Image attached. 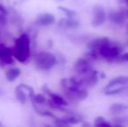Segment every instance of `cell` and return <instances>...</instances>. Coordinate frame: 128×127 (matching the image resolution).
Returning <instances> with one entry per match:
<instances>
[{
	"mask_svg": "<svg viewBox=\"0 0 128 127\" xmlns=\"http://www.w3.org/2000/svg\"><path fill=\"white\" fill-rule=\"evenodd\" d=\"M32 105H33L34 110L37 112V113L38 114V115L43 116V117L51 118V119H53L57 118L55 115H54V113H52V112H50V111L44 110V109H42V108H40L39 106H38V105H36V104H32Z\"/></svg>",
	"mask_w": 128,
	"mask_h": 127,
	"instance_id": "19",
	"label": "cell"
},
{
	"mask_svg": "<svg viewBox=\"0 0 128 127\" xmlns=\"http://www.w3.org/2000/svg\"><path fill=\"white\" fill-rule=\"evenodd\" d=\"M32 100V104H36V105H44V104H46V98L42 94H35L33 97L30 98Z\"/></svg>",
	"mask_w": 128,
	"mask_h": 127,
	"instance_id": "23",
	"label": "cell"
},
{
	"mask_svg": "<svg viewBox=\"0 0 128 127\" xmlns=\"http://www.w3.org/2000/svg\"><path fill=\"white\" fill-rule=\"evenodd\" d=\"M115 63H128V52H122L115 60Z\"/></svg>",
	"mask_w": 128,
	"mask_h": 127,
	"instance_id": "24",
	"label": "cell"
},
{
	"mask_svg": "<svg viewBox=\"0 0 128 127\" xmlns=\"http://www.w3.org/2000/svg\"><path fill=\"white\" fill-rule=\"evenodd\" d=\"M110 42H111V40L107 37H96V38L91 39V40L88 41L86 43V47H87L88 50H92V51H96L98 52V51L101 49L104 44H108Z\"/></svg>",
	"mask_w": 128,
	"mask_h": 127,
	"instance_id": "11",
	"label": "cell"
},
{
	"mask_svg": "<svg viewBox=\"0 0 128 127\" xmlns=\"http://www.w3.org/2000/svg\"><path fill=\"white\" fill-rule=\"evenodd\" d=\"M73 70L78 75V77H81L92 71L93 66L90 60H88L84 57H81V58H77V60L74 62Z\"/></svg>",
	"mask_w": 128,
	"mask_h": 127,
	"instance_id": "7",
	"label": "cell"
},
{
	"mask_svg": "<svg viewBox=\"0 0 128 127\" xmlns=\"http://www.w3.org/2000/svg\"><path fill=\"white\" fill-rule=\"evenodd\" d=\"M42 91L46 94V95L49 96V98H51L53 102H55L57 105H61V106H66V107L69 105V102L67 101V99H66V98H64L63 96L59 95V94L52 92V91L47 87V85L43 86Z\"/></svg>",
	"mask_w": 128,
	"mask_h": 127,
	"instance_id": "12",
	"label": "cell"
},
{
	"mask_svg": "<svg viewBox=\"0 0 128 127\" xmlns=\"http://www.w3.org/2000/svg\"><path fill=\"white\" fill-rule=\"evenodd\" d=\"M126 44H127V45H128V40H127V42H126Z\"/></svg>",
	"mask_w": 128,
	"mask_h": 127,
	"instance_id": "31",
	"label": "cell"
},
{
	"mask_svg": "<svg viewBox=\"0 0 128 127\" xmlns=\"http://www.w3.org/2000/svg\"><path fill=\"white\" fill-rule=\"evenodd\" d=\"M58 28L62 30H69V29H76L79 26V22L72 17H63L59 19L58 23Z\"/></svg>",
	"mask_w": 128,
	"mask_h": 127,
	"instance_id": "13",
	"label": "cell"
},
{
	"mask_svg": "<svg viewBox=\"0 0 128 127\" xmlns=\"http://www.w3.org/2000/svg\"><path fill=\"white\" fill-rule=\"evenodd\" d=\"M81 126H91L92 125L90 124V123H87V122H84V120L83 121L82 123H81Z\"/></svg>",
	"mask_w": 128,
	"mask_h": 127,
	"instance_id": "28",
	"label": "cell"
},
{
	"mask_svg": "<svg viewBox=\"0 0 128 127\" xmlns=\"http://www.w3.org/2000/svg\"><path fill=\"white\" fill-rule=\"evenodd\" d=\"M83 87H92L98 83L100 79V72L93 69L87 74L79 77Z\"/></svg>",
	"mask_w": 128,
	"mask_h": 127,
	"instance_id": "9",
	"label": "cell"
},
{
	"mask_svg": "<svg viewBox=\"0 0 128 127\" xmlns=\"http://www.w3.org/2000/svg\"><path fill=\"white\" fill-rule=\"evenodd\" d=\"M14 58L13 48L0 43V67H4L7 64H14Z\"/></svg>",
	"mask_w": 128,
	"mask_h": 127,
	"instance_id": "8",
	"label": "cell"
},
{
	"mask_svg": "<svg viewBox=\"0 0 128 127\" xmlns=\"http://www.w3.org/2000/svg\"><path fill=\"white\" fill-rule=\"evenodd\" d=\"M34 62L38 69L44 71L52 70L58 63L57 57L49 51H40L37 53L34 56Z\"/></svg>",
	"mask_w": 128,
	"mask_h": 127,
	"instance_id": "3",
	"label": "cell"
},
{
	"mask_svg": "<svg viewBox=\"0 0 128 127\" xmlns=\"http://www.w3.org/2000/svg\"><path fill=\"white\" fill-rule=\"evenodd\" d=\"M107 20V13L102 4L97 3L92 7V19L91 24L94 27L101 26Z\"/></svg>",
	"mask_w": 128,
	"mask_h": 127,
	"instance_id": "6",
	"label": "cell"
},
{
	"mask_svg": "<svg viewBox=\"0 0 128 127\" xmlns=\"http://www.w3.org/2000/svg\"><path fill=\"white\" fill-rule=\"evenodd\" d=\"M84 57L86 58H87L88 60H90L91 62L97 61V60L101 58L100 53L96 51H92V50H88V51H86L84 54Z\"/></svg>",
	"mask_w": 128,
	"mask_h": 127,
	"instance_id": "20",
	"label": "cell"
},
{
	"mask_svg": "<svg viewBox=\"0 0 128 127\" xmlns=\"http://www.w3.org/2000/svg\"><path fill=\"white\" fill-rule=\"evenodd\" d=\"M128 18V8L121 7L118 10H110L107 12V20L116 25H125Z\"/></svg>",
	"mask_w": 128,
	"mask_h": 127,
	"instance_id": "5",
	"label": "cell"
},
{
	"mask_svg": "<svg viewBox=\"0 0 128 127\" xmlns=\"http://www.w3.org/2000/svg\"><path fill=\"white\" fill-rule=\"evenodd\" d=\"M126 6H127V8H128V3H126Z\"/></svg>",
	"mask_w": 128,
	"mask_h": 127,
	"instance_id": "30",
	"label": "cell"
},
{
	"mask_svg": "<svg viewBox=\"0 0 128 127\" xmlns=\"http://www.w3.org/2000/svg\"><path fill=\"white\" fill-rule=\"evenodd\" d=\"M58 9L59 10L63 12L64 15L67 17H72V18H75V17L78 16V12L74 10H72V9H69L67 7L64 6H58Z\"/></svg>",
	"mask_w": 128,
	"mask_h": 127,
	"instance_id": "22",
	"label": "cell"
},
{
	"mask_svg": "<svg viewBox=\"0 0 128 127\" xmlns=\"http://www.w3.org/2000/svg\"><path fill=\"white\" fill-rule=\"evenodd\" d=\"M104 78H106V75H104L103 72H100V78H101V79H104Z\"/></svg>",
	"mask_w": 128,
	"mask_h": 127,
	"instance_id": "29",
	"label": "cell"
},
{
	"mask_svg": "<svg viewBox=\"0 0 128 127\" xmlns=\"http://www.w3.org/2000/svg\"><path fill=\"white\" fill-rule=\"evenodd\" d=\"M21 74V70L18 67H10L5 72V78H6L7 81L9 82H13L20 76Z\"/></svg>",
	"mask_w": 128,
	"mask_h": 127,
	"instance_id": "17",
	"label": "cell"
},
{
	"mask_svg": "<svg viewBox=\"0 0 128 127\" xmlns=\"http://www.w3.org/2000/svg\"><path fill=\"white\" fill-rule=\"evenodd\" d=\"M15 96L17 100L21 104V105H26L28 101L29 98V94L27 93L24 89H22L20 86H17L15 89Z\"/></svg>",
	"mask_w": 128,
	"mask_h": 127,
	"instance_id": "16",
	"label": "cell"
},
{
	"mask_svg": "<svg viewBox=\"0 0 128 127\" xmlns=\"http://www.w3.org/2000/svg\"><path fill=\"white\" fill-rule=\"evenodd\" d=\"M123 46L118 42L111 41L108 44H104L98 51L102 59H104L108 63H115L116 58L123 52Z\"/></svg>",
	"mask_w": 128,
	"mask_h": 127,
	"instance_id": "4",
	"label": "cell"
},
{
	"mask_svg": "<svg viewBox=\"0 0 128 127\" xmlns=\"http://www.w3.org/2000/svg\"><path fill=\"white\" fill-rule=\"evenodd\" d=\"M56 22V17L53 14L50 12H42L38 14L36 17L34 24L38 26H49L53 24Z\"/></svg>",
	"mask_w": 128,
	"mask_h": 127,
	"instance_id": "10",
	"label": "cell"
},
{
	"mask_svg": "<svg viewBox=\"0 0 128 127\" xmlns=\"http://www.w3.org/2000/svg\"><path fill=\"white\" fill-rule=\"evenodd\" d=\"M128 110V105L124 103H114L109 107V112L112 115H118Z\"/></svg>",
	"mask_w": 128,
	"mask_h": 127,
	"instance_id": "15",
	"label": "cell"
},
{
	"mask_svg": "<svg viewBox=\"0 0 128 127\" xmlns=\"http://www.w3.org/2000/svg\"><path fill=\"white\" fill-rule=\"evenodd\" d=\"M93 126L96 127L100 126H112V123H110L109 121H107L104 117L102 116H98L93 121Z\"/></svg>",
	"mask_w": 128,
	"mask_h": 127,
	"instance_id": "21",
	"label": "cell"
},
{
	"mask_svg": "<svg viewBox=\"0 0 128 127\" xmlns=\"http://www.w3.org/2000/svg\"><path fill=\"white\" fill-rule=\"evenodd\" d=\"M60 85L63 89L64 98L72 103H77L79 101L86 100L88 98V92L83 87H77L71 85L67 83L66 78H62L60 80Z\"/></svg>",
	"mask_w": 128,
	"mask_h": 127,
	"instance_id": "2",
	"label": "cell"
},
{
	"mask_svg": "<svg viewBox=\"0 0 128 127\" xmlns=\"http://www.w3.org/2000/svg\"><path fill=\"white\" fill-rule=\"evenodd\" d=\"M14 58L19 63H26L30 57V38L27 33H23L16 39L13 47Z\"/></svg>",
	"mask_w": 128,
	"mask_h": 127,
	"instance_id": "1",
	"label": "cell"
},
{
	"mask_svg": "<svg viewBox=\"0 0 128 127\" xmlns=\"http://www.w3.org/2000/svg\"><path fill=\"white\" fill-rule=\"evenodd\" d=\"M0 12H1L2 14H4V15L8 16V10H7V9L5 8L3 4H1V3H0Z\"/></svg>",
	"mask_w": 128,
	"mask_h": 127,
	"instance_id": "26",
	"label": "cell"
},
{
	"mask_svg": "<svg viewBox=\"0 0 128 127\" xmlns=\"http://www.w3.org/2000/svg\"><path fill=\"white\" fill-rule=\"evenodd\" d=\"M116 2L120 4H126L128 3V0H116Z\"/></svg>",
	"mask_w": 128,
	"mask_h": 127,
	"instance_id": "27",
	"label": "cell"
},
{
	"mask_svg": "<svg viewBox=\"0 0 128 127\" xmlns=\"http://www.w3.org/2000/svg\"><path fill=\"white\" fill-rule=\"evenodd\" d=\"M126 85H120V86H115L112 88L107 89V90L104 91V94L106 96H115V95H118V94H122L124 92L126 89Z\"/></svg>",
	"mask_w": 128,
	"mask_h": 127,
	"instance_id": "18",
	"label": "cell"
},
{
	"mask_svg": "<svg viewBox=\"0 0 128 127\" xmlns=\"http://www.w3.org/2000/svg\"><path fill=\"white\" fill-rule=\"evenodd\" d=\"M6 17L7 16L4 15L0 12V24H5L7 23V19H6Z\"/></svg>",
	"mask_w": 128,
	"mask_h": 127,
	"instance_id": "25",
	"label": "cell"
},
{
	"mask_svg": "<svg viewBox=\"0 0 128 127\" xmlns=\"http://www.w3.org/2000/svg\"><path fill=\"white\" fill-rule=\"evenodd\" d=\"M128 85V76L125 75H120V76H117L115 78H112L106 85L104 87V91L107 90V89L112 88L115 86H120V85Z\"/></svg>",
	"mask_w": 128,
	"mask_h": 127,
	"instance_id": "14",
	"label": "cell"
}]
</instances>
